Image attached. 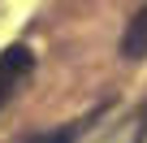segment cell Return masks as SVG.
Masks as SVG:
<instances>
[{
  "label": "cell",
  "instance_id": "cell-1",
  "mask_svg": "<svg viewBox=\"0 0 147 143\" xmlns=\"http://www.w3.org/2000/svg\"><path fill=\"white\" fill-rule=\"evenodd\" d=\"M121 52L130 56V61H138V56H147V5L130 18V26H125V39H121Z\"/></svg>",
  "mask_w": 147,
  "mask_h": 143
},
{
  "label": "cell",
  "instance_id": "cell-2",
  "mask_svg": "<svg viewBox=\"0 0 147 143\" xmlns=\"http://www.w3.org/2000/svg\"><path fill=\"white\" fill-rule=\"evenodd\" d=\"M30 65H35V56H30V48H9L5 56H0V78L5 83H18L22 74H30Z\"/></svg>",
  "mask_w": 147,
  "mask_h": 143
},
{
  "label": "cell",
  "instance_id": "cell-3",
  "mask_svg": "<svg viewBox=\"0 0 147 143\" xmlns=\"http://www.w3.org/2000/svg\"><path fill=\"white\" fill-rule=\"evenodd\" d=\"M30 143H74V130H52V134H35Z\"/></svg>",
  "mask_w": 147,
  "mask_h": 143
},
{
  "label": "cell",
  "instance_id": "cell-4",
  "mask_svg": "<svg viewBox=\"0 0 147 143\" xmlns=\"http://www.w3.org/2000/svg\"><path fill=\"white\" fill-rule=\"evenodd\" d=\"M9 87H13V83H5V78H0V100H5V96H9Z\"/></svg>",
  "mask_w": 147,
  "mask_h": 143
}]
</instances>
